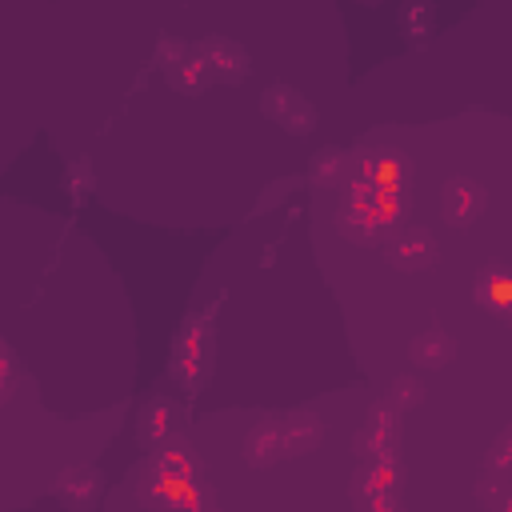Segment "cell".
<instances>
[{
  "label": "cell",
  "mask_w": 512,
  "mask_h": 512,
  "mask_svg": "<svg viewBox=\"0 0 512 512\" xmlns=\"http://www.w3.org/2000/svg\"><path fill=\"white\" fill-rule=\"evenodd\" d=\"M324 424L312 412H276L264 416L256 428H248L244 436V460L252 468H272L288 456H304L320 444Z\"/></svg>",
  "instance_id": "6da1fadb"
},
{
  "label": "cell",
  "mask_w": 512,
  "mask_h": 512,
  "mask_svg": "<svg viewBox=\"0 0 512 512\" xmlns=\"http://www.w3.org/2000/svg\"><path fill=\"white\" fill-rule=\"evenodd\" d=\"M216 364V324L212 312H188L184 324L176 328L172 340V360H168V376L172 384H180V392L196 396Z\"/></svg>",
  "instance_id": "7a4b0ae2"
},
{
  "label": "cell",
  "mask_w": 512,
  "mask_h": 512,
  "mask_svg": "<svg viewBox=\"0 0 512 512\" xmlns=\"http://www.w3.org/2000/svg\"><path fill=\"white\" fill-rule=\"evenodd\" d=\"M260 112H264L280 132H288V136H308V132L320 124L316 104H312L300 88H292V84H268L264 96H260Z\"/></svg>",
  "instance_id": "3957f363"
},
{
  "label": "cell",
  "mask_w": 512,
  "mask_h": 512,
  "mask_svg": "<svg viewBox=\"0 0 512 512\" xmlns=\"http://www.w3.org/2000/svg\"><path fill=\"white\" fill-rule=\"evenodd\" d=\"M184 432V412H180V404H172L168 396H152L144 408H140V416H136V440L148 448V452H156V448H164L172 436H180Z\"/></svg>",
  "instance_id": "277c9868"
},
{
  "label": "cell",
  "mask_w": 512,
  "mask_h": 512,
  "mask_svg": "<svg viewBox=\"0 0 512 512\" xmlns=\"http://www.w3.org/2000/svg\"><path fill=\"white\" fill-rule=\"evenodd\" d=\"M196 48H200V56L208 64L212 84H240L248 76V68H252V56L232 36H204V40H196Z\"/></svg>",
  "instance_id": "5b68a950"
},
{
  "label": "cell",
  "mask_w": 512,
  "mask_h": 512,
  "mask_svg": "<svg viewBox=\"0 0 512 512\" xmlns=\"http://www.w3.org/2000/svg\"><path fill=\"white\" fill-rule=\"evenodd\" d=\"M488 204V192L484 184H476L472 176H452L444 188H440V212L452 228H468Z\"/></svg>",
  "instance_id": "8992f818"
},
{
  "label": "cell",
  "mask_w": 512,
  "mask_h": 512,
  "mask_svg": "<svg viewBox=\"0 0 512 512\" xmlns=\"http://www.w3.org/2000/svg\"><path fill=\"white\" fill-rule=\"evenodd\" d=\"M104 492V476L96 468H64L52 480V496L68 508V512H92L96 500Z\"/></svg>",
  "instance_id": "52a82bcc"
},
{
  "label": "cell",
  "mask_w": 512,
  "mask_h": 512,
  "mask_svg": "<svg viewBox=\"0 0 512 512\" xmlns=\"http://www.w3.org/2000/svg\"><path fill=\"white\" fill-rule=\"evenodd\" d=\"M436 256H440V244L428 228H404L388 248V260L400 272H424L436 264Z\"/></svg>",
  "instance_id": "ba28073f"
},
{
  "label": "cell",
  "mask_w": 512,
  "mask_h": 512,
  "mask_svg": "<svg viewBox=\"0 0 512 512\" xmlns=\"http://www.w3.org/2000/svg\"><path fill=\"white\" fill-rule=\"evenodd\" d=\"M408 356H412V364L416 368H444L452 356H456V340L444 332V328H424L420 336H412V344H408Z\"/></svg>",
  "instance_id": "9c48e42d"
},
{
  "label": "cell",
  "mask_w": 512,
  "mask_h": 512,
  "mask_svg": "<svg viewBox=\"0 0 512 512\" xmlns=\"http://www.w3.org/2000/svg\"><path fill=\"white\" fill-rule=\"evenodd\" d=\"M476 300L484 308L508 316V324H512V268H488L476 280Z\"/></svg>",
  "instance_id": "30bf717a"
},
{
  "label": "cell",
  "mask_w": 512,
  "mask_h": 512,
  "mask_svg": "<svg viewBox=\"0 0 512 512\" xmlns=\"http://www.w3.org/2000/svg\"><path fill=\"white\" fill-rule=\"evenodd\" d=\"M344 176H352V156H348L344 148H324V152L312 156L304 180H308L312 188H336Z\"/></svg>",
  "instance_id": "8fae6325"
},
{
  "label": "cell",
  "mask_w": 512,
  "mask_h": 512,
  "mask_svg": "<svg viewBox=\"0 0 512 512\" xmlns=\"http://www.w3.org/2000/svg\"><path fill=\"white\" fill-rule=\"evenodd\" d=\"M396 20H400V32L404 36H428L432 24H436V8L428 0H408V4H400Z\"/></svg>",
  "instance_id": "7c38bea8"
},
{
  "label": "cell",
  "mask_w": 512,
  "mask_h": 512,
  "mask_svg": "<svg viewBox=\"0 0 512 512\" xmlns=\"http://www.w3.org/2000/svg\"><path fill=\"white\" fill-rule=\"evenodd\" d=\"M388 400H392L396 412H408V408H416L424 400V384L416 376H396L392 388H388Z\"/></svg>",
  "instance_id": "4fadbf2b"
},
{
  "label": "cell",
  "mask_w": 512,
  "mask_h": 512,
  "mask_svg": "<svg viewBox=\"0 0 512 512\" xmlns=\"http://www.w3.org/2000/svg\"><path fill=\"white\" fill-rule=\"evenodd\" d=\"M300 184H304L300 176H280V180H272V184L264 188V196L256 200L252 216H260V212H272V208H276V204H284V200H288V196H292V192H296Z\"/></svg>",
  "instance_id": "5bb4252c"
}]
</instances>
